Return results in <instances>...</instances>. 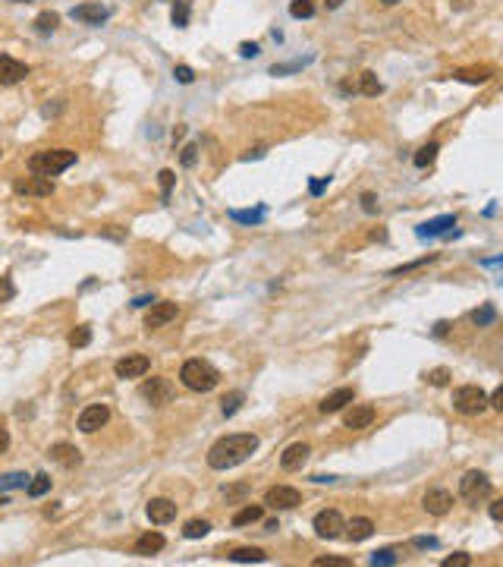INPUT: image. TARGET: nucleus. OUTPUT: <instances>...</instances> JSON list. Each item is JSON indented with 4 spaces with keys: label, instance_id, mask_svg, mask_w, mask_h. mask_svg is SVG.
Here are the masks:
<instances>
[{
    "label": "nucleus",
    "instance_id": "obj_1",
    "mask_svg": "<svg viewBox=\"0 0 503 567\" xmlns=\"http://www.w3.org/2000/svg\"><path fill=\"white\" fill-rule=\"evenodd\" d=\"M255 451H258V435H252V432L223 435V438H217L208 448V467L211 470H233V467L249 460Z\"/></svg>",
    "mask_w": 503,
    "mask_h": 567
},
{
    "label": "nucleus",
    "instance_id": "obj_2",
    "mask_svg": "<svg viewBox=\"0 0 503 567\" xmlns=\"http://www.w3.org/2000/svg\"><path fill=\"white\" fill-rule=\"evenodd\" d=\"M179 378L189 391H199V394H208L221 385V372H217L211 363L205 359H186L183 369H179Z\"/></svg>",
    "mask_w": 503,
    "mask_h": 567
},
{
    "label": "nucleus",
    "instance_id": "obj_3",
    "mask_svg": "<svg viewBox=\"0 0 503 567\" xmlns=\"http://www.w3.org/2000/svg\"><path fill=\"white\" fill-rule=\"evenodd\" d=\"M73 164H76V151L69 149H45L29 158V171L41 173V177H57V173H63Z\"/></svg>",
    "mask_w": 503,
    "mask_h": 567
},
{
    "label": "nucleus",
    "instance_id": "obj_4",
    "mask_svg": "<svg viewBox=\"0 0 503 567\" xmlns=\"http://www.w3.org/2000/svg\"><path fill=\"white\" fill-rule=\"evenodd\" d=\"M453 410L462 413V416H478V413H484L491 407L488 403V394L478 388V385H459V388H453Z\"/></svg>",
    "mask_w": 503,
    "mask_h": 567
},
{
    "label": "nucleus",
    "instance_id": "obj_5",
    "mask_svg": "<svg viewBox=\"0 0 503 567\" xmlns=\"http://www.w3.org/2000/svg\"><path fill=\"white\" fill-rule=\"evenodd\" d=\"M459 495H462L469 504H478V501H484L491 495V479L478 470H469L466 476L459 479Z\"/></svg>",
    "mask_w": 503,
    "mask_h": 567
},
{
    "label": "nucleus",
    "instance_id": "obj_6",
    "mask_svg": "<svg viewBox=\"0 0 503 567\" xmlns=\"http://www.w3.org/2000/svg\"><path fill=\"white\" fill-rule=\"evenodd\" d=\"M311 526H315V533H318L321 539H340L343 533H346V520H343L340 511H333V508L318 511L315 520H311Z\"/></svg>",
    "mask_w": 503,
    "mask_h": 567
},
{
    "label": "nucleus",
    "instance_id": "obj_7",
    "mask_svg": "<svg viewBox=\"0 0 503 567\" xmlns=\"http://www.w3.org/2000/svg\"><path fill=\"white\" fill-rule=\"evenodd\" d=\"M265 504L274 511H289V508H299L302 504V492L293 489V485H271L265 492Z\"/></svg>",
    "mask_w": 503,
    "mask_h": 567
},
{
    "label": "nucleus",
    "instance_id": "obj_8",
    "mask_svg": "<svg viewBox=\"0 0 503 567\" xmlns=\"http://www.w3.org/2000/svg\"><path fill=\"white\" fill-rule=\"evenodd\" d=\"M173 394H177V388H173V381L164 378V375H157V378H148L145 385H142V397H145L151 407H164V403H170Z\"/></svg>",
    "mask_w": 503,
    "mask_h": 567
},
{
    "label": "nucleus",
    "instance_id": "obj_9",
    "mask_svg": "<svg viewBox=\"0 0 503 567\" xmlns=\"http://www.w3.org/2000/svg\"><path fill=\"white\" fill-rule=\"evenodd\" d=\"M107 419H111V407H107V403H89V407L79 413V422L76 425H79V432L91 435V432H98V429H104Z\"/></svg>",
    "mask_w": 503,
    "mask_h": 567
},
{
    "label": "nucleus",
    "instance_id": "obj_10",
    "mask_svg": "<svg viewBox=\"0 0 503 567\" xmlns=\"http://www.w3.org/2000/svg\"><path fill=\"white\" fill-rule=\"evenodd\" d=\"M148 369H151V359L145 353H126L123 359H117L113 372H117V378H142Z\"/></svg>",
    "mask_w": 503,
    "mask_h": 567
},
{
    "label": "nucleus",
    "instance_id": "obj_11",
    "mask_svg": "<svg viewBox=\"0 0 503 567\" xmlns=\"http://www.w3.org/2000/svg\"><path fill=\"white\" fill-rule=\"evenodd\" d=\"M179 315V306L170 303V299H161V303H151L148 315H145V328L155 331V328H164V325H170L173 319Z\"/></svg>",
    "mask_w": 503,
    "mask_h": 567
},
{
    "label": "nucleus",
    "instance_id": "obj_12",
    "mask_svg": "<svg viewBox=\"0 0 503 567\" xmlns=\"http://www.w3.org/2000/svg\"><path fill=\"white\" fill-rule=\"evenodd\" d=\"M25 76H29V67H25L23 60L10 57V54H0V85H16V83H23Z\"/></svg>",
    "mask_w": 503,
    "mask_h": 567
},
{
    "label": "nucleus",
    "instance_id": "obj_13",
    "mask_svg": "<svg viewBox=\"0 0 503 567\" xmlns=\"http://www.w3.org/2000/svg\"><path fill=\"white\" fill-rule=\"evenodd\" d=\"M422 508L428 511L431 517H444V514H450V508H453V495L447 492V489H431V492H425Z\"/></svg>",
    "mask_w": 503,
    "mask_h": 567
},
{
    "label": "nucleus",
    "instance_id": "obj_14",
    "mask_svg": "<svg viewBox=\"0 0 503 567\" xmlns=\"http://www.w3.org/2000/svg\"><path fill=\"white\" fill-rule=\"evenodd\" d=\"M145 514H148V520L155 523V526H164V523L177 520V504H173L170 498H151Z\"/></svg>",
    "mask_w": 503,
    "mask_h": 567
},
{
    "label": "nucleus",
    "instance_id": "obj_15",
    "mask_svg": "<svg viewBox=\"0 0 503 567\" xmlns=\"http://www.w3.org/2000/svg\"><path fill=\"white\" fill-rule=\"evenodd\" d=\"M309 454H311V448L305 445V441H296V445H289V448L280 454V470H287V473L302 470L305 460H309Z\"/></svg>",
    "mask_w": 503,
    "mask_h": 567
},
{
    "label": "nucleus",
    "instance_id": "obj_16",
    "mask_svg": "<svg viewBox=\"0 0 503 567\" xmlns=\"http://www.w3.org/2000/svg\"><path fill=\"white\" fill-rule=\"evenodd\" d=\"M13 189H16L19 195H51V193H54V180H51V177H41V173H35V177L16 180Z\"/></svg>",
    "mask_w": 503,
    "mask_h": 567
},
{
    "label": "nucleus",
    "instance_id": "obj_17",
    "mask_svg": "<svg viewBox=\"0 0 503 567\" xmlns=\"http://www.w3.org/2000/svg\"><path fill=\"white\" fill-rule=\"evenodd\" d=\"M76 19V23H85V25H101L107 16H111V10L101 7V3H79V7H73V13H69Z\"/></svg>",
    "mask_w": 503,
    "mask_h": 567
},
{
    "label": "nucleus",
    "instance_id": "obj_18",
    "mask_svg": "<svg viewBox=\"0 0 503 567\" xmlns=\"http://www.w3.org/2000/svg\"><path fill=\"white\" fill-rule=\"evenodd\" d=\"M51 460L60 463V467H67V470H76L82 463V451L76 448V445H67V441H60V445H51Z\"/></svg>",
    "mask_w": 503,
    "mask_h": 567
},
{
    "label": "nucleus",
    "instance_id": "obj_19",
    "mask_svg": "<svg viewBox=\"0 0 503 567\" xmlns=\"http://www.w3.org/2000/svg\"><path fill=\"white\" fill-rule=\"evenodd\" d=\"M353 400H355V391L353 388H337V391H331V394L318 403V410L324 413V416H327V413H340L343 407H349Z\"/></svg>",
    "mask_w": 503,
    "mask_h": 567
},
{
    "label": "nucleus",
    "instance_id": "obj_20",
    "mask_svg": "<svg viewBox=\"0 0 503 567\" xmlns=\"http://www.w3.org/2000/svg\"><path fill=\"white\" fill-rule=\"evenodd\" d=\"M371 422H375V407H368V403H359V407H353V410L343 416V425H346V429H353V432L368 429Z\"/></svg>",
    "mask_w": 503,
    "mask_h": 567
},
{
    "label": "nucleus",
    "instance_id": "obj_21",
    "mask_svg": "<svg viewBox=\"0 0 503 567\" xmlns=\"http://www.w3.org/2000/svg\"><path fill=\"white\" fill-rule=\"evenodd\" d=\"M450 227H456V215H440L434 221H425L418 227V237H450Z\"/></svg>",
    "mask_w": 503,
    "mask_h": 567
},
{
    "label": "nucleus",
    "instance_id": "obj_22",
    "mask_svg": "<svg viewBox=\"0 0 503 567\" xmlns=\"http://www.w3.org/2000/svg\"><path fill=\"white\" fill-rule=\"evenodd\" d=\"M494 76V69L491 67H462L453 73V79H459V83H469V85H484Z\"/></svg>",
    "mask_w": 503,
    "mask_h": 567
},
{
    "label": "nucleus",
    "instance_id": "obj_23",
    "mask_svg": "<svg viewBox=\"0 0 503 567\" xmlns=\"http://www.w3.org/2000/svg\"><path fill=\"white\" fill-rule=\"evenodd\" d=\"M164 545H167V539H164L161 536V533H145V536H139V539H135V545H133V552L135 555H157V552H161V548H164Z\"/></svg>",
    "mask_w": 503,
    "mask_h": 567
},
{
    "label": "nucleus",
    "instance_id": "obj_24",
    "mask_svg": "<svg viewBox=\"0 0 503 567\" xmlns=\"http://www.w3.org/2000/svg\"><path fill=\"white\" fill-rule=\"evenodd\" d=\"M371 533H375V523H371L368 517H353V520L346 523V536L353 539V542H365V539H371Z\"/></svg>",
    "mask_w": 503,
    "mask_h": 567
},
{
    "label": "nucleus",
    "instance_id": "obj_25",
    "mask_svg": "<svg viewBox=\"0 0 503 567\" xmlns=\"http://www.w3.org/2000/svg\"><path fill=\"white\" fill-rule=\"evenodd\" d=\"M230 561L233 564H261V561H267V555L261 552V548H236V552H230Z\"/></svg>",
    "mask_w": 503,
    "mask_h": 567
},
{
    "label": "nucleus",
    "instance_id": "obj_26",
    "mask_svg": "<svg viewBox=\"0 0 503 567\" xmlns=\"http://www.w3.org/2000/svg\"><path fill=\"white\" fill-rule=\"evenodd\" d=\"M265 517V508L261 504H245L243 511L233 514V526H249V523H258Z\"/></svg>",
    "mask_w": 503,
    "mask_h": 567
},
{
    "label": "nucleus",
    "instance_id": "obj_27",
    "mask_svg": "<svg viewBox=\"0 0 503 567\" xmlns=\"http://www.w3.org/2000/svg\"><path fill=\"white\" fill-rule=\"evenodd\" d=\"M25 492H29V498H41V495H47V492H51V476H47V473L32 476L29 485H25Z\"/></svg>",
    "mask_w": 503,
    "mask_h": 567
},
{
    "label": "nucleus",
    "instance_id": "obj_28",
    "mask_svg": "<svg viewBox=\"0 0 503 567\" xmlns=\"http://www.w3.org/2000/svg\"><path fill=\"white\" fill-rule=\"evenodd\" d=\"M359 92H362V95H368V98H375V95H381V92H384V85L377 83V76L371 73V69H365V73L359 76Z\"/></svg>",
    "mask_w": 503,
    "mask_h": 567
},
{
    "label": "nucleus",
    "instance_id": "obj_29",
    "mask_svg": "<svg viewBox=\"0 0 503 567\" xmlns=\"http://www.w3.org/2000/svg\"><path fill=\"white\" fill-rule=\"evenodd\" d=\"M437 151H440V145H437V142H428V145H422V149L415 151L412 164H415V167H428V164H434Z\"/></svg>",
    "mask_w": 503,
    "mask_h": 567
},
{
    "label": "nucleus",
    "instance_id": "obj_30",
    "mask_svg": "<svg viewBox=\"0 0 503 567\" xmlns=\"http://www.w3.org/2000/svg\"><path fill=\"white\" fill-rule=\"evenodd\" d=\"M289 16L293 19H311L315 16V0H293L289 3Z\"/></svg>",
    "mask_w": 503,
    "mask_h": 567
},
{
    "label": "nucleus",
    "instance_id": "obj_31",
    "mask_svg": "<svg viewBox=\"0 0 503 567\" xmlns=\"http://www.w3.org/2000/svg\"><path fill=\"white\" fill-rule=\"evenodd\" d=\"M57 25H60V16L57 13H41L35 19V32H38V35H51Z\"/></svg>",
    "mask_w": 503,
    "mask_h": 567
},
{
    "label": "nucleus",
    "instance_id": "obj_32",
    "mask_svg": "<svg viewBox=\"0 0 503 567\" xmlns=\"http://www.w3.org/2000/svg\"><path fill=\"white\" fill-rule=\"evenodd\" d=\"M89 343H91V328L89 325H79V328L69 331V347L82 350V347H89Z\"/></svg>",
    "mask_w": 503,
    "mask_h": 567
},
{
    "label": "nucleus",
    "instance_id": "obj_33",
    "mask_svg": "<svg viewBox=\"0 0 503 567\" xmlns=\"http://www.w3.org/2000/svg\"><path fill=\"white\" fill-rule=\"evenodd\" d=\"M25 485H29V476H25V473H7V476H0V492L25 489Z\"/></svg>",
    "mask_w": 503,
    "mask_h": 567
},
{
    "label": "nucleus",
    "instance_id": "obj_34",
    "mask_svg": "<svg viewBox=\"0 0 503 567\" xmlns=\"http://www.w3.org/2000/svg\"><path fill=\"white\" fill-rule=\"evenodd\" d=\"M211 533V523L208 520H189L186 523V530H183V536L186 539H201V536H208Z\"/></svg>",
    "mask_w": 503,
    "mask_h": 567
},
{
    "label": "nucleus",
    "instance_id": "obj_35",
    "mask_svg": "<svg viewBox=\"0 0 503 567\" xmlns=\"http://www.w3.org/2000/svg\"><path fill=\"white\" fill-rule=\"evenodd\" d=\"M173 25H177V29H186V25H189V0H177V3H173Z\"/></svg>",
    "mask_w": 503,
    "mask_h": 567
},
{
    "label": "nucleus",
    "instance_id": "obj_36",
    "mask_svg": "<svg viewBox=\"0 0 503 567\" xmlns=\"http://www.w3.org/2000/svg\"><path fill=\"white\" fill-rule=\"evenodd\" d=\"M230 217H233V221H243V224H258V221H265V208H258V211H230Z\"/></svg>",
    "mask_w": 503,
    "mask_h": 567
},
{
    "label": "nucleus",
    "instance_id": "obj_37",
    "mask_svg": "<svg viewBox=\"0 0 503 567\" xmlns=\"http://www.w3.org/2000/svg\"><path fill=\"white\" fill-rule=\"evenodd\" d=\"M497 319V312H494V306H481V309H475L472 312V321L478 325V328H484V325H491V321Z\"/></svg>",
    "mask_w": 503,
    "mask_h": 567
},
{
    "label": "nucleus",
    "instance_id": "obj_38",
    "mask_svg": "<svg viewBox=\"0 0 503 567\" xmlns=\"http://www.w3.org/2000/svg\"><path fill=\"white\" fill-rule=\"evenodd\" d=\"M368 561L377 567V564H396L400 558H396V552H393V548H381V552H375Z\"/></svg>",
    "mask_w": 503,
    "mask_h": 567
},
{
    "label": "nucleus",
    "instance_id": "obj_39",
    "mask_svg": "<svg viewBox=\"0 0 503 567\" xmlns=\"http://www.w3.org/2000/svg\"><path fill=\"white\" fill-rule=\"evenodd\" d=\"M428 381L434 385V388H444V385H450V369H431L428 372Z\"/></svg>",
    "mask_w": 503,
    "mask_h": 567
},
{
    "label": "nucleus",
    "instance_id": "obj_40",
    "mask_svg": "<svg viewBox=\"0 0 503 567\" xmlns=\"http://www.w3.org/2000/svg\"><path fill=\"white\" fill-rule=\"evenodd\" d=\"M428 261H434V255H425V259H418V261H409V265H400V268H393L390 275H393V277H403V275H409V271H415V268H422V265H428Z\"/></svg>",
    "mask_w": 503,
    "mask_h": 567
},
{
    "label": "nucleus",
    "instance_id": "obj_41",
    "mask_svg": "<svg viewBox=\"0 0 503 567\" xmlns=\"http://www.w3.org/2000/svg\"><path fill=\"white\" fill-rule=\"evenodd\" d=\"M239 403H243V394H239V391H236V394H230V397H223V400H221L223 416H233V413L239 410Z\"/></svg>",
    "mask_w": 503,
    "mask_h": 567
},
{
    "label": "nucleus",
    "instance_id": "obj_42",
    "mask_svg": "<svg viewBox=\"0 0 503 567\" xmlns=\"http://www.w3.org/2000/svg\"><path fill=\"white\" fill-rule=\"evenodd\" d=\"M469 564H472V555H466V552H456L444 558V567H469Z\"/></svg>",
    "mask_w": 503,
    "mask_h": 567
},
{
    "label": "nucleus",
    "instance_id": "obj_43",
    "mask_svg": "<svg viewBox=\"0 0 503 567\" xmlns=\"http://www.w3.org/2000/svg\"><path fill=\"white\" fill-rule=\"evenodd\" d=\"M315 567H353V558H315Z\"/></svg>",
    "mask_w": 503,
    "mask_h": 567
},
{
    "label": "nucleus",
    "instance_id": "obj_44",
    "mask_svg": "<svg viewBox=\"0 0 503 567\" xmlns=\"http://www.w3.org/2000/svg\"><path fill=\"white\" fill-rule=\"evenodd\" d=\"M157 177H161V189H164V199H167V195H170V189H173V183H177V173H173V171H161Z\"/></svg>",
    "mask_w": 503,
    "mask_h": 567
},
{
    "label": "nucleus",
    "instance_id": "obj_45",
    "mask_svg": "<svg viewBox=\"0 0 503 567\" xmlns=\"http://www.w3.org/2000/svg\"><path fill=\"white\" fill-rule=\"evenodd\" d=\"M173 76H177V83H183V85H189L195 79V73H192V67H186V63H179L177 69H173Z\"/></svg>",
    "mask_w": 503,
    "mask_h": 567
},
{
    "label": "nucleus",
    "instance_id": "obj_46",
    "mask_svg": "<svg viewBox=\"0 0 503 567\" xmlns=\"http://www.w3.org/2000/svg\"><path fill=\"white\" fill-rule=\"evenodd\" d=\"M258 51L261 47L255 45V41H243V45H239V57H258Z\"/></svg>",
    "mask_w": 503,
    "mask_h": 567
},
{
    "label": "nucleus",
    "instance_id": "obj_47",
    "mask_svg": "<svg viewBox=\"0 0 503 567\" xmlns=\"http://www.w3.org/2000/svg\"><path fill=\"white\" fill-rule=\"evenodd\" d=\"M488 514H491V520L503 523V498H497L494 504H491V508H488Z\"/></svg>",
    "mask_w": 503,
    "mask_h": 567
},
{
    "label": "nucleus",
    "instance_id": "obj_48",
    "mask_svg": "<svg viewBox=\"0 0 503 567\" xmlns=\"http://www.w3.org/2000/svg\"><path fill=\"white\" fill-rule=\"evenodd\" d=\"M488 403L494 407V410H500V413H503V385L494 391V394H488Z\"/></svg>",
    "mask_w": 503,
    "mask_h": 567
},
{
    "label": "nucleus",
    "instance_id": "obj_49",
    "mask_svg": "<svg viewBox=\"0 0 503 567\" xmlns=\"http://www.w3.org/2000/svg\"><path fill=\"white\" fill-rule=\"evenodd\" d=\"M195 151H199V145H186V149H183V164L186 167L195 164Z\"/></svg>",
    "mask_w": 503,
    "mask_h": 567
},
{
    "label": "nucleus",
    "instance_id": "obj_50",
    "mask_svg": "<svg viewBox=\"0 0 503 567\" xmlns=\"http://www.w3.org/2000/svg\"><path fill=\"white\" fill-rule=\"evenodd\" d=\"M7 448H10V429L0 422V454H7Z\"/></svg>",
    "mask_w": 503,
    "mask_h": 567
},
{
    "label": "nucleus",
    "instance_id": "obj_51",
    "mask_svg": "<svg viewBox=\"0 0 503 567\" xmlns=\"http://www.w3.org/2000/svg\"><path fill=\"white\" fill-rule=\"evenodd\" d=\"M362 208L368 211V215H375V211H377V202H375V195H371V193L362 195Z\"/></svg>",
    "mask_w": 503,
    "mask_h": 567
},
{
    "label": "nucleus",
    "instance_id": "obj_52",
    "mask_svg": "<svg viewBox=\"0 0 503 567\" xmlns=\"http://www.w3.org/2000/svg\"><path fill=\"white\" fill-rule=\"evenodd\" d=\"M227 492V498H239V495H245L249 492V485H236V489H223Z\"/></svg>",
    "mask_w": 503,
    "mask_h": 567
},
{
    "label": "nucleus",
    "instance_id": "obj_53",
    "mask_svg": "<svg viewBox=\"0 0 503 567\" xmlns=\"http://www.w3.org/2000/svg\"><path fill=\"white\" fill-rule=\"evenodd\" d=\"M415 545H418V548H437V539H434V536H428V539H415Z\"/></svg>",
    "mask_w": 503,
    "mask_h": 567
},
{
    "label": "nucleus",
    "instance_id": "obj_54",
    "mask_svg": "<svg viewBox=\"0 0 503 567\" xmlns=\"http://www.w3.org/2000/svg\"><path fill=\"white\" fill-rule=\"evenodd\" d=\"M148 303H155V297H135V299H133V306H135V309L148 306Z\"/></svg>",
    "mask_w": 503,
    "mask_h": 567
},
{
    "label": "nucleus",
    "instance_id": "obj_55",
    "mask_svg": "<svg viewBox=\"0 0 503 567\" xmlns=\"http://www.w3.org/2000/svg\"><path fill=\"white\" fill-rule=\"evenodd\" d=\"M469 3H472V0H450V7L456 10V13L459 10H469Z\"/></svg>",
    "mask_w": 503,
    "mask_h": 567
},
{
    "label": "nucleus",
    "instance_id": "obj_56",
    "mask_svg": "<svg viewBox=\"0 0 503 567\" xmlns=\"http://www.w3.org/2000/svg\"><path fill=\"white\" fill-rule=\"evenodd\" d=\"M447 328H450V325H447V321H437V328H434V334H437V337H444V334H447Z\"/></svg>",
    "mask_w": 503,
    "mask_h": 567
},
{
    "label": "nucleus",
    "instance_id": "obj_57",
    "mask_svg": "<svg viewBox=\"0 0 503 567\" xmlns=\"http://www.w3.org/2000/svg\"><path fill=\"white\" fill-rule=\"evenodd\" d=\"M324 3H327V10H340L346 0H324Z\"/></svg>",
    "mask_w": 503,
    "mask_h": 567
},
{
    "label": "nucleus",
    "instance_id": "obj_58",
    "mask_svg": "<svg viewBox=\"0 0 503 567\" xmlns=\"http://www.w3.org/2000/svg\"><path fill=\"white\" fill-rule=\"evenodd\" d=\"M381 3H384V7H396V3H400V0H381Z\"/></svg>",
    "mask_w": 503,
    "mask_h": 567
},
{
    "label": "nucleus",
    "instance_id": "obj_59",
    "mask_svg": "<svg viewBox=\"0 0 503 567\" xmlns=\"http://www.w3.org/2000/svg\"><path fill=\"white\" fill-rule=\"evenodd\" d=\"M13 3H29V0H13Z\"/></svg>",
    "mask_w": 503,
    "mask_h": 567
}]
</instances>
